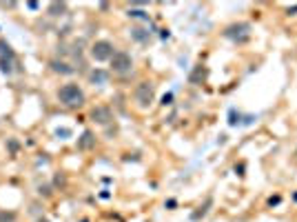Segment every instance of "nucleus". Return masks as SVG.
Listing matches in <instances>:
<instances>
[{
  "instance_id": "8",
  "label": "nucleus",
  "mask_w": 297,
  "mask_h": 222,
  "mask_svg": "<svg viewBox=\"0 0 297 222\" xmlns=\"http://www.w3.org/2000/svg\"><path fill=\"white\" fill-rule=\"evenodd\" d=\"M93 145H96V138H93V133H91V131H84L82 138L78 140V149L87 151V149H91Z\"/></svg>"
},
{
  "instance_id": "9",
  "label": "nucleus",
  "mask_w": 297,
  "mask_h": 222,
  "mask_svg": "<svg viewBox=\"0 0 297 222\" xmlns=\"http://www.w3.org/2000/svg\"><path fill=\"white\" fill-rule=\"evenodd\" d=\"M13 65H16V60H13V53H11V56H2V58H0V71H2V74H11Z\"/></svg>"
},
{
  "instance_id": "5",
  "label": "nucleus",
  "mask_w": 297,
  "mask_h": 222,
  "mask_svg": "<svg viewBox=\"0 0 297 222\" xmlns=\"http://www.w3.org/2000/svg\"><path fill=\"white\" fill-rule=\"evenodd\" d=\"M224 36H226V38H231V40H237V42H244V40L251 36V25H248V22L231 25V27H226Z\"/></svg>"
},
{
  "instance_id": "6",
  "label": "nucleus",
  "mask_w": 297,
  "mask_h": 222,
  "mask_svg": "<svg viewBox=\"0 0 297 222\" xmlns=\"http://www.w3.org/2000/svg\"><path fill=\"white\" fill-rule=\"evenodd\" d=\"M111 118H113V113H111V109L109 107H93L91 109V120L93 122H98V124H106V122H111Z\"/></svg>"
},
{
  "instance_id": "13",
  "label": "nucleus",
  "mask_w": 297,
  "mask_h": 222,
  "mask_svg": "<svg viewBox=\"0 0 297 222\" xmlns=\"http://www.w3.org/2000/svg\"><path fill=\"white\" fill-rule=\"evenodd\" d=\"M206 78V69H202V67H199V69H195V74H191V82H198V80H204Z\"/></svg>"
},
{
  "instance_id": "4",
  "label": "nucleus",
  "mask_w": 297,
  "mask_h": 222,
  "mask_svg": "<svg viewBox=\"0 0 297 222\" xmlns=\"http://www.w3.org/2000/svg\"><path fill=\"white\" fill-rule=\"evenodd\" d=\"M113 44L109 40H98V42L91 44V58L93 60H111L113 58Z\"/></svg>"
},
{
  "instance_id": "12",
  "label": "nucleus",
  "mask_w": 297,
  "mask_h": 222,
  "mask_svg": "<svg viewBox=\"0 0 297 222\" xmlns=\"http://www.w3.org/2000/svg\"><path fill=\"white\" fill-rule=\"evenodd\" d=\"M65 11H66L65 2H51L49 4V13H51V16H65Z\"/></svg>"
},
{
  "instance_id": "1",
  "label": "nucleus",
  "mask_w": 297,
  "mask_h": 222,
  "mask_svg": "<svg viewBox=\"0 0 297 222\" xmlns=\"http://www.w3.org/2000/svg\"><path fill=\"white\" fill-rule=\"evenodd\" d=\"M58 98L65 107H82L84 105V91L78 84H65L58 91Z\"/></svg>"
},
{
  "instance_id": "10",
  "label": "nucleus",
  "mask_w": 297,
  "mask_h": 222,
  "mask_svg": "<svg viewBox=\"0 0 297 222\" xmlns=\"http://www.w3.org/2000/svg\"><path fill=\"white\" fill-rule=\"evenodd\" d=\"M51 69L56 71V74H62V75H69L73 74V69H71L66 62H60V60H51Z\"/></svg>"
},
{
  "instance_id": "14",
  "label": "nucleus",
  "mask_w": 297,
  "mask_h": 222,
  "mask_svg": "<svg viewBox=\"0 0 297 222\" xmlns=\"http://www.w3.org/2000/svg\"><path fill=\"white\" fill-rule=\"evenodd\" d=\"M16 220V213H4L0 211V222H13Z\"/></svg>"
},
{
  "instance_id": "3",
  "label": "nucleus",
  "mask_w": 297,
  "mask_h": 222,
  "mask_svg": "<svg viewBox=\"0 0 297 222\" xmlns=\"http://www.w3.org/2000/svg\"><path fill=\"white\" fill-rule=\"evenodd\" d=\"M111 69H113V74H120V75L129 74L133 69V58L127 51H115L113 58H111Z\"/></svg>"
},
{
  "instance_id": "11",
  "label": "nucleus",
  "mask_w": 297,
  "mask_h": 222,
  "mask_svg": "<svg viewBox=\"0 0 297 222\" xmlns=\"http://www.w3.org/2000/svg\"><path fill=\"white\" fill-rule=\"evenodd\" d=\"M131 36H133V40H137V42H146V40L151 38L149 31H146V29H140V27L131 29Z\"/></svg>"
},
{
  "instance_id": "15",
  "label": "nucleus",
  "mask_w": 297,
  "mask_h": 222,
  "mask_svg": "<svg viewBox=\"0 0 297 222\" xmlns=\"http://www.w3.org/2000/svg\"><path fill=\"white\" fill-rule=\"evenodd\" d=\"M38 222H47V220H38Z\"/></svg>"
},
{
  "instance_id": "2",
  "label": "nucleus",
  "mask_w": 297,
  "mask_h": 222,
  "mask_svg": "<svg viewBox=\"0 0 297 222\" xmlns=\"http://www.w3.org/2000/svg\"><path fill=\"white\" fill-rule=\"evenodd\" d=\"M133 98H135L137 107L146 109V107H151V102H153V98H155V87L151 82H140L135 87V91H133Z\"/></svg>"
},
{
  "instance_id": "7",
  "label": "nucleus",
  "mask_w": 297,
  "mask_h": 222,
  "mask_svg": "<svg viewBox=\"0 0 297 222\" xmlns=\"http://www.w3.org/2000/svg\"><path fill=\"white\" fill-rule=\"evenodd\" d=\"M89 80H91V84H106V80H109V74L102 69H93L91 74H89Z\"/></svg>"
}]
</instances>
